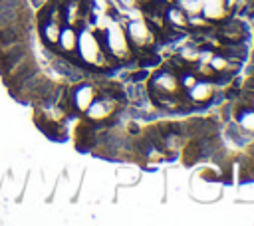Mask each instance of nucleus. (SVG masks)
Segmentation results:
<instances>
[{"instance_id":"1","label":"nucleus","mask_w":254,"mask_h":226,"mask_svg":"<svg viewBox=\"0 0 254 226\" xmlns=\"http://www.w3.org/2000/svg\"><path fill=\"white\" fill-rule=\"evenodd\" d=\"M75 50H79L81 59H83L85 63H91V65H107V63H109L107 57H111V56L105 52L103 44L95 38V34H93L91 30H83V32L77 36V48H75Z\"/></svg>"},{"instance_id":"2","label":"nucleus","mask_w":254,"mask_h":226,"mask_svg":"<svg viewBox=\"0 0 254 226\" xmlns=\"http://www.w3.org/2000/svg\"><path fill=\"white\" fill-rule=\"evenodd\" d=\"M103 48L107 50L109 56L113 57H119V59H129L131 56V50H129V38H127V32L123 26L119 24H109L107 30H105V42H103Z\"/></svg>"},{"instance_id":"3","label":"nucleus","mask_w":254,"mask_h":226,"mask_svg":"<svg viewBox=\"0 0 254 226\" xmlns=\"http://www.w3.org/2000/svg\"><path fill=\"white\" fill-rule=\"evenodd\" d=\"M151 95H177L181 93V83L179 75L173 69L167 71H157L151 77Z\"/></svg>"},{"instance_id":"4","label":"nucleus","mask_w":254,"mask_h":226,"mask_svg":"<svg viewBox=\"0 0 254 226\" xmlns=\"http://www.w3.org/2000/svg\"><path fill=\"white\" fill-rule=\"evenodd\" d=\"M125 32H127L129 42H131L135 48H139V50L149 48L151 42H153V30H151L149 22H145V20H141V18L131 20V22L125 26Z\"/></svg>"},{"instance_id":"5","label":"nucleus","mask_w":254,"mask_h":226,"mask_svg":"<svg viewBox=\"0 0 254 226\" xmlns=\"http://www.w3.org/2000/svg\"><path fill=\"white\" fill-rule=\"evenodd\" d=\"M214 93H216V85H214L212 79H208V81H200V79H198V81L187 91V97H189L190 103L200 105V103H208V101H212Z\"/></svg>"},{"instance_id":"6","label":"nucleus","mask_w":254,"mask_h":226,"mask_svg":"<svg viewBox=\"0 0 254 226\" xmlns=\"http://www.w3.org/2000/svg\"><path fill=\"white\" fill-rule=\"evenodd\" d=\"M165 22H167V28H171L175 34H183L189 30V16L185 14L183 8H179L177 4L175 6H167L165 8Z\"/></svg>"},{"instance_id":"7","label":"nucleus","mask_w":254,"mask_h":226,"mask_svg":"<svg viewBox=\"0 0 254 226\" xmlns=\"http://www.w3.org/2000/svg\"><path fill=\"white\" fill-rule=\"evenodd\" d=\"M119 105L115 103V99H111V97H105V99H95L89 107H87V117L91 119V121H105L107 117H111L113 113H115V109H117Z\"/></svg>"},{"instance_id":"8","label":"nucleus","mask_w":254,"mask_h":226,"mask_svg":"<svg viewBox=\"0 0 254 226\" xmlns=\"http://www.w3.org/2000/svg\"><path fill=\"white\" fill-rule=\"evenodd\" d=\"M95 97H97V91H95V87H91V85H79V87H75L73 89V93H71V101H73V107L77 109V111H87V107L95 101Z\"/></svg>"},{"instance_id":"9","label":"nucleus","mask_w":254,"mask_h":226,"mask_svg":"<svg viewBox=\"0 0 254 226\" xmlns=\"http://www.w3.org/2000/svg\"><path fill=\"white\" fill-rule=\"evenodd\" d=\"M226 0H202V16L206 20H220L226 16Z\"/></svg>"},{"instance_id":"10","label":"nucleus","mask_w":254,"mask_h":226,"mask_svg":"<svg viewBox=\"0 0 254 226\" xmlns=\"http://www.w3.org/2000/svg\"><path fill=\"white\" fill-rule=\"evenodd\" d=\"M56 44L62 48V52H73L77 48V32H75V28H71V26L62 28L60 38H58Z\"/></svg>"},{"instance_id":"11","label":"nucleus","mask_w":254,"mask_h":226,"mask_svg":"<svg viewBox=\"0 0 254 226\" xmlns=\"http://www.w3.org/2000/svg\"><path fill=\"white\" fill-rule=\"evenodd\" d=\"M238 125L244 131L254 133V109L252 107H240V111H238Z\"/></svg>"},{"instance_id":"12","label":"nucleus","mask_w":254,"mask_h":226,"mask_svg":"<svg viewBox=\"0 0 254 226\" xmlns=\"http://www.w3.org/2000/svg\"><path fill=\"white\" fill-rule=\"evenodd\" d=\"M250 107L254 109V91H252V97H250Z\"/></svg>"}]
</instances>
